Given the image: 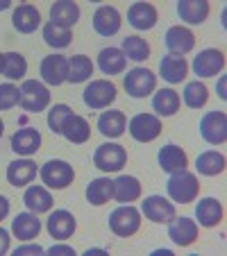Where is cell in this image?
<instances>
[{
	"mask_svg": "<svg viewBox=\"0 0 227 256\" xmlns=\"http://www.w3.org/2000/svg\"><path fill=\"white\" fill-rule=\"evenodd\" d=\"M164 39H166V48L170 50V54H177V57L191 52L195 46V34L188 28H182V25L170 28L168 32H166Z\"/></svg>",
	"mask_w": 227,
	"mask_h": 256,
	"instance_id": "obj_13",
	"label": "cell"
},
{
	"mask_svg": "<svg viewBox=\"0 0 227 256\" xmlns=\"http://www.w3.org/2000/svg\"><path fill=\"white\" fill-rule=\"evenodd\" d=\"M127 127L125 114L116 112V109H109V112H102L100 118H98V130H100L102 136H109V138H118L123 136Z\"/></svg>",
	"mask_w": 227,
	"mask_h": 256,
	"instance_id": "obj_22",
	"label": "cell"
},
{
	"mask_svg": "<svg viewBox=\"0 0 227 256\" xmlns=\"http://www.w3.org/2000/svg\"><path fill=\"white\" fill-rule=\"evenodd\" d=\"M3 130H5V125H3V120H0V136H3Z\"/></svg>",
	"mask_w": 227,
	"mask_h": 256,
	"instance_id": "obj_49",
	"label": "cell"
},
{
	"mask_svg": "<svg viewBox=\"0 0 227 256\" xmlns=\"http://www.w3.org/2000/svg\"><path fill=\"white\" fill-rule=\"evenodd\" d=\"M91 75H93V64H91V59H89V57H84V54H75V57L68 59L66 82L82 84V82H87Z\"/></svg>",
	"mask_w": 227,
	"mask_h": 256,
	"instance_id": "obj_33",
	"label": "cell"
},
{
	"mask_svg": "<svg viewBox=\"0 0 227 256\" xmlns=\"http://www.w3.org/2000/svg\"><path fill=\"white\" fill-rule=\"evenodd\" d=\"M44 39L50 48H66L73 36H71V30L68 28H59V25H55L53 20H50V23L44 25Z\"/></svg>",
	"mask_w": 227,
	"mask_h": 256,
	"instance_id": "obj_36",
	"label": "cell"
},
{
	"mask_svg": "<svg viewBox=\"0 0 227 256\" xmlns=\"http://www.w3.org/2000/svg\"><path fill=\"white\" fill-rule=\"evenodd\" d=\"M7 213H10V202H7L5 195H0V222L7 218Z\"/></svg>",
	"mask_w": 227,
	"mask_h": 256,
	"instance_id": "obj_45",
	"label": "cell"
},
{
	"mask_svg": "<svg viewBox=\"0 0 227 256\" xmlns=\"http://www.w3.org/2000/svg\"><path fill=\"white\" fill-rule=\"evenodd\" d=\"M10 5H12V0H0V12H3V10H10Z\"/></svg>",
	"mask_w": 227,
	"mask_h": 256,
	"instance_id": "obj_47",
	"label": "cell"
},
{
	"mask_svg": "<svg viewBox=\"0 0 227 256\" xmlns=\"http://www.w3.org/2000/svg\"><path fill=\"white\" fill-rule=\"evenodd\" d=\"M168 238L179 247H186L198 238V224L191 218H173L168 227Z\"/></svg>",
	"mask_w": 227,
	"mask_h": 256,
	"instance_id": "obj_16",
	"label": "cell"
},
{
	"mask_svg": "<svg viewBox=\"0 0 227 256\" xmlns=\"http://www.w3.org/2000/svg\"><path fill=\"white\" fill-rule=\"evenodd\" d=\"M7 250H10V232L0 227V256L5 254Z\"/></svg>",
	"mask_w": 227,
	"mask_h": 256,
	"instance_id": "obj_44",
	"label": "cell"
},
{
	"mask_svg": "<svg viewBox=\"0 0 227 256\" xmlns=\"http://www.w3.org/2000/svg\"><path fill=\"white\" fill-rule=\"evenodd\" d=\"M127 127H130L132 138L141 140V143H150L161 134V120L152 114H136Z\"/></svg>",
	"mask_w": 227,
	"mask_h": 256,
	"instance_id": "obj_9",
	"label": "cell"
},
{
	"mask_svg": "<svg viewBox=\"0 0 227 256\" xmlns=\"http://www.w3.org/2000/svg\"><path fill=\"white\" fill-rule=\"evenodd\" d=\"M50 104V91L37 80H25L21 86V106L30 114H39Z\"/></svg>",
	"mask_w": 227,
	"mask_h": 256,
	"instance_id": "obj_3",
	"label": "cell"
},
{
	"mask_svg": "<svg viewBox=\"0 0 227 256\" xmlns=\"http://www.w3.org/2000/svg\"><path fill=\"white\" fill-rule=\"evenodd\" d=\"M41 148V134L34 127H23L19 130L14 136H12V150L16 154H23V156H30Z\"/></svg>",
	"mask_w": 227,
	"mask_h": 256,
	"instance_id": "obj_17",
	"label": "cell"
},
{
	"mask_svg": "<svg viewBox=\"0 0 227 256\" xmlns=\"http://www.w3.org/2000/svg\"><path fill=\"white\" fill-rule=\"evenodd\" d=\"M195 218L202 227H216L222 220V204L216 198H204L195 206Z\"/></svg>",
	"mask_w": 227,
	"mask_h": 256,
	"instance_id": "obj_27",
	"label": "cell"
},
{
	"mask_svg": "<svg viewBox=\"0 0 227 256\" xmlns=\"http://www.w3.org/2000/svg\"><path fill=\"white\" fill-rule=\"evenodd\" d=\"M21 102V88L14 84H0V112H7Z\"/></svg>",
	"mask_w": 227,
	"mask_h": 256,
	"instance_id": "obj_41",
	"label": "cell"
},
{
	"mask_svg": "<svg viewBox=\"0 0 227 256\" xmlns=\"http://www.w3.org/2000/svg\"><path fill=\"white\" fill-rule=\"evenodd\" d=\"M12 232L21 240H32L41 232V220L37 218V213H19L12 220Z\"/></svg>",
	"mask_w": 227,
	"mask_h": 256,
	"instance_id": "obj_21",
	"label": "cell"
},
{
	"mask_svg": "<svg viewBox=\"0 0 227 256\" xmlns=\"http://www.w3.org/2000/svg\"><path fill=\"white\" fill-rule=\"evenodd\" d=\"M139 227H141V213L132 204H123V206L114 208L109 213V229L116 236L127 238L139 232Z\"/></svg>",
	"mask_w": 227,
	"mask_h": 256,
	"instance_id": "obj_2",
	"label": "cell"
},
{
	"mask_svg": "<svg viewBox=\"0 0 227 256\" xmlns=\"http://www.w3.org/2000/svg\"><path fill=\"white\" fill-rule=\"evenodd\" d=\"M225 68V54L216 48H207L193 59V72L200 78H211Z\"/></svg>",
	"mask_w": 227,
	"mask_h": 256,
	"instance_id": "obj_12",
	"label": "cell"
},
{
	"mask_svg": "<svg viewBox=\"0 0 227 256\" xmlns=\"http://www.w3.org/2000/svg\"><path fill=\"white\" fill-rule=\"evenodd\" d=\"M37 177V164L30 159H19V161H12L7 166V182L16 188L21 186H28L32 179Z\"/></svg>",
	"mask_w": 227,
	"mask_h": 256,
	"instance_id": "obj_19",
	"label": "cell"
},
{
	"mask_svg": "<svg viewBox=\"0 0 227 256\" xmlns=\"http://www.w3.org/2000/svg\"><path fill=\"white\" fill-rule=\"evenodd\" d=\"M41 179H44V184L48 186V188L62 190V188H66V186L73 184L75 170H73V166L66 164V161L55 159V161L44 164V168H41Z\"/></svg>",
	"mask_w": 227,
	"mask_h": 256,
	"instance_id": "obj_4",
	"label": "cell"
},
{
	"mask_svg": "<svg viewBox=\"0 0 227 256\" xmlns=\"http://www.w3.org/2000/svg\"><path fill=\"white\" fill-rule=\"evenodd\" d=\"M23 202L32 213H46V211H50L55 204L53 195H50L44 186H30L23 195Z\"/></svg>",
	"mask_w": 227,
	"mask_h": 256,
	"instance_id": "obj_30",
	"label": "cell"
},
{
	"mask_svg": "<svg viewBox=\"0 0 227 256\" xmlns=\"http://www.w3.org/2000/svg\"><path fill=\"white\" fill-rule=\"evenodd\" d=\"M114 198L123 204H130L134 200L141 198V184L136 177H130V174H121V177L114 182Z\"/></svg>",
	"mask_w": 227,
	"mask_h": 256,
	"instance_id": "obj_31",
	"label": "cell"
},
{
	"mask_svg": "<svg viewBox=\"0 0 227 256\" xmlns=\"http://www.w3.org/2000/svg\"><path fill=\"white\" fill-rule=\"evenodd\" d=\"M186 70H188V64L184 57H177V54H166L159 64V72L161 78L170 84H179L184 78H186Z\"/></svg>",
	"mask_w": 227,
	"mask_h": 256,
	"instance_id": "obj_24",
	"label": "cell"
},
{
	"mask_svg": "<svg viewBox=\"0 0 227 256\" xmlns=\"http://www.w3.org/2000/svg\"><path fill=\"white\" fill-rule=\"evenodd\" d=\"M44 247H39V245H25V247H16V252H14V256H25V254H44Z\"/></svg>",
	"mask_w": 227,
	"mask_h": 256,
	"instance_id": "obj_42",
	"label": "cell"
},
{
	"mask_svg": "<svg viewBox=\"0 0 227 256\" xmlns=\"http://www.w3.org/2000/svg\"><path fill=\"white\" fill-rule=\"evenodd\" d=\"M200 136L211 145L227 140V116L225 112H207L200 118Z\"/></svg>",
	"mask_w": 227,
	"mask_h": 256,
	"instance_id": "obj_6",
	"label": "cell"
},
{
	"mask_svg": "<svg viewBox=\"0 0 227 256\" xmlns=\"http://www.w3.org/2000/svg\"><path fill=\"white\" fill-rule=\"evenodd\" d=\"M123 84H125L127 96L145 98V96H150V93L155 91L157 78H155V72L148 70V68H132V70L125 75Z\"/></svg>",
	"mask_w": 227,
	"mask_h": 256,
	"instance_id": "obj_7",
	"label": "cell"
},
{
	"mask_svg": "<svg viewBox=\"0 0 227 256\" xmlns=\"http://www.w3.org/2000/svg\"><path fill=\"white\" fill-rule=\"evenodd\" d=\"M195 168H198L200 174H207V177H213V174L222 172L225 170V156L220 154V152H202V154L198 156V161H195Z\"/></svg>",
	"mask_w": 227,
	"mask_h": 256,
	"instance_id": "obj_35",
	"label": "cell"
},
{
	"mask_svg": "<svg viewBox=\"0 0 227 256\" xmlns=\"http://www.w3.org/2000/svg\"><path fill=\"white\" fill-rule=\"evenodd\" d=\"M141 211H143V216L148 218V220H152V222L166 224L175 218V204L168 202L166 198H161V195H150V198H145Z\"/></svg>",
	"mask_w": 227,
	"mask_h": 256,
	"instance_id": "obj_10",
	"label": "cell"
},
{
	"mask_svg": "<svg viewBox=\"0 0 227 256\" xmlns=\"http://www.w3.org/2000/svg\"><path fill=\"white\" fill-rule=\"evenodd\" d=\"M218 96L225 100V80H220V84H218Z\"/></svg>",
	"mask_w": 227,
	"mask_h": 256,
	"instance_id": "obj_46",
	"label": "cell"
},
{
	"mask_svg": "<svg viewBox=\"0 0 227 256\" xmlns=\"http://www.w3.org/2000/svg\"><path fill=\"white\" fill-rule=\"evenodd\" d=\"M84 104L91 109H105L116 100V86L107 80H93L82 93Z\"/></svg>",
	"mask_w": 227,
	"mask_h": 256,
	"instance_id": "obj_8",
	"label": "cell"
},
{
	"mask_svg": "<svg viewBox=\"0 0 227 256\" xmlns=\"http://www.w3.org/2000/svg\"><path fill=\"white\" fill-rule=\"evenodd\" d=\"M50 20L59 28H68L75 25L80 20V7L78 2H71V0H62V2H55L50 7Z\"/></svg>",
	"mask_w": 227,
	"mask_h": 256,
	"instance_id": "obj_23",
	"label": "cell"
},
{
	"mask_svg": "<svg viewBox=\"0 0 227 256\" xmlns=\"http://www.w3.org/2000/svg\"><path fill=\"white\" fill-rule=\"evenodd\" d=\"M123 52L132 62H143L150 54V46L141 36H127V39H123Z\"/></svg>",
	"mask_w": 227,
	"mask_h": 256,
	"instance_id": "obj_38",
	"label": "cell"
},
{
	"mask_svg": "<svg viewBox=\"0 0 227 256\" xmlns=\"http://www.w3.org/2000/svg\"><path fill=\"white\" fill-rule=\"evenodd\" d=\"M48 254H53V256H57V254L75 256V250H73V247H68V245H53V247L48 250Z\"/></svg>",
	"mask_w": 227,
	"mask_h": 256,
	"instance_id": "obj_43",
	"label": "cell"
},
{
	"mask_svg": "<svg viewBox=\"0 0 227 256\" xmlns=\"http://www.w3.org/2000/svg\"><path fill=\"white\" fill-rule=\"evenodd\" d=\"M5 78L10 80H21L28 72V62L21 52H7L5 54Z\"/></svg>",
	"mask_w": 227,
	"mask_h": 256,
	"instance_id": "obj_39",
	"label": "cell"
},
{
	"mask_svg": "<svg viewBox=\"0 0 227 256\" xmlns=\"http://www.w3.org/2000/svg\"><path fill=\"white\" fill-rule=\"evenodd\" d=\"M12 23H14V28L19 30V32L30 34V32H34V30L39 28L41 14H39V10H37L34 5H19L14 10Z\"/></svg>",
	"mask_w": 227,
	"mask_h": 256,
	"instance_id": "obj_26",
	"label": "cell"
},
{
	"mask_svg": "<svg viewBox=\"0 0 227 256\" xmlns=\"http://www.w3.org/2000/svg\"><path fill=\"white\" fill-rule=\"evenodd\" d=\"M93 30L100 36H114L121 30V14H118L116 7L109 5L98 7L96 14H93Z\"/></svg>",
	"mask_w": 227,
	"mask_h": 256,
	"instance_id": "obj_14",
	"label": "cell"
},
{
	"mask_svg": "<svg viewBox=\"0 0 227 256\" xmlns=\"http://www.w3.org/2000/svg\"><path fill=\"white\" fill-rule=\"evenodd\" d=\"M3 70H5V54L0 52V72H3Z\"/></svg>",
	"mask_w": 227,
	"mask_h": 256,
	"instance_id": "obj_48",
	"label": "cell"
},
{
	"mask_svg": "<svg viewBox=\"0 0 227 256\" xmlns=\"http://www.w3.org/2000/svg\"><path fill=\"white\" fill-rule=\"evenodd\" d=\"M184 104L191 106V109H200V106H204V102H207L209 93H207V86H204L200 80H195V82H188L186 86H184Z\"/></svg>",
	"mask_w": 227,
	"mask_h": 256,
	"instance_id": "obj_37",
	"label": "cell"
},
{
	"mask_svg": "<svg viewBox=\"0 0 227 256\" xmlns=\"http://www.w3.org/2000/svg\"><path fill=\"white\" fill-rule=\"evenodd\" d=\"M177 14L188 25H200L209 16V2L207 0H182L177 2Z\"/></svg>",
	"mask_w": 227,
	"mask_h": 256,
	"instance_id": "obj_25",
	"label": "cell"
},
{
	"mask_svg": "<svg viewBox=\"0 0 227 256\" xmlns=\"http://www.w3.org/2000/svg\"><path fill=\"white\" fill-rule=\"evenodd\" d=\"M166 190H168V198L177 204H188L193 202L200 193V184L198 177L188 170H177V172H170L168 182H166Z\"/></svg>",
	"mask_w": 227,
	"mask_h": 256,
	"instance_id": "obj_1",
	"label": "cell"
},
{
	"mask_svg": "<svg viewBox=\"0 0 227 256\" xmlns=\"http://www.w3.org/2000/svg\"><path fill=\"white\" fill-rule=\"evenodd\" d=\"M75 227H78V222H75L73 213L71 211H64V208L50 213L48 222H46L48 234L53 238H57V240H66V238H71L73 232H75Z\"/></svg>",
	"mask_w": 227,
	"mask_h": 256,
	"instance_id": "obj_15",
	"label": "cell"
},
{
	"mask_svg": "<svg viewBox=\"0 0 227 256\" xmlns=\"http://www.w3.org/2000/svg\"><path fill=\"white\" fill-rule=\"evenodd\" d=\"M127 23L134 30H150L157 23V10L150 2H134L127 10Z\"/></svg>",
	"mask_w": 227,
	"mask_h": 256,
	"instance_id": "obj_18",
	"label": "cell"
},
{
	"mask_svg": "<svg viewBox=\"0 0 227 256\" xmlns=\"http://www.w3.org/2000/svg\"><path fill=\"white\" fill-rule=\"evenodd\" d=\"M62 134L66 136L71 143H87L89 136H91V127H89V122L84 120L82 116L71 114L62 125Z\"/></svg>",
	"mask_w": 227,
	"mask_h": 256,
	"instance_id": "obj_28",
	"label": "cell"
},
{
	"mask_svg": "<svg viewBox=\"0 0 227 256\" xmlns=\"http://www.w3.org/2000/svg\"><path fill=\"white\" fill-rule=\"evenodd\" d=\"M157 159H159V166L164 172H177V170H186L188 166V156L186 152L182 150V148H177V145H166V148H161L159 154H157Z\"/></svg>",
	"mask_w": 227,
	"mask_h": 256,
	"instance_id": "obj_20",
	"label": "cell"
},
{
	"mask_svg": "<svg viewBox=\"0 0 227 256\" xmlns=\"http://www.w3.org/2000/svg\"><path fill=\"white\" fill-rule=\"evenodd\" d=\"M71 106L68 104H55L48 112V127L55 132V134H62V125L68 116H71Z\"/></svg>",
	"mask_w": 227,
	"mask_h": 256,
	"instance_id": "obj_40",
	"label": "cell"
},
{
	"mask_svg": "<svg viewBox=\"0 0 227 256\" xmlns=\"http://www.w3.org/2000/svg\"><path fill=\"white\" fill-rule=\"evenodd\" d=\"M152 109L159 116H175L179 112V96L173 88H161L152 98Z\"/></svg>",
	"mask_w": 227,
	"mask_h": 256,
	"instance_id": "obj_34",
	"label": "cell"
},
{
	"mask_svg": "<svg viewBox=\"0 0 227 256\" xmlns=\"http://www.w3.org/2000/svg\"><path fill=\"white\" fill-rule=\"evenodd\" d=\"M125 52L118 48H102L98 54V66L105 75H118V72L125 70Z\"/></svg>",
	"mask_w": 227,
	"mask_h": 256,
	"instance_id": "obj_29",
	"label": "cell"
},
{
	"mask_svg": "<svg viewBox=\"0 0 227 256\" xmlns=\"http://www.w3.org/2000/svg\"><path fill=\"white\" fill-rule=\"evenodd\" d=\"M114 198V182L107 177H98V179H91L87 186V200L96 206H102L107 204L109 200Z\"/></svg>",
	"mask_w": 227,
	"mask_h": 256,
	"instance_id": "obj_32",
	"label": "cell"
},
{
	"mask_svg": "<svg viewBox=\"0 0 227 256\" xmlns=\"http://www.w3.org/2000/svg\"><path fill=\"white\" fill-rule=\"evenodd\" d=\"M41 78L46 84L50 86H59V84L66 82L68 75V59L64 54H50V57L41 59Z\"/></svg>",
	"mask_w": 227,
	"mask_h": 256,
	"instance_id": "obj_11",
	"label": "cell"
},
{
	"mask_svg": "<svg viewBox=\"0 0 227 256\" xmlns=\"http://www.w3.org/2000/svg\"><path fill=\"white\" fill-rule=\"evenodd\" d=\"M93 164H96V168H100L102 172H118V170L127 164V152H125V148L118 143H105L96 150Z\"/></svg>",
	"mask_w": 227,
	"mask_h": 256,
	"instance_id": "obj_5",
	"label": "cell"
}]
</instances>
